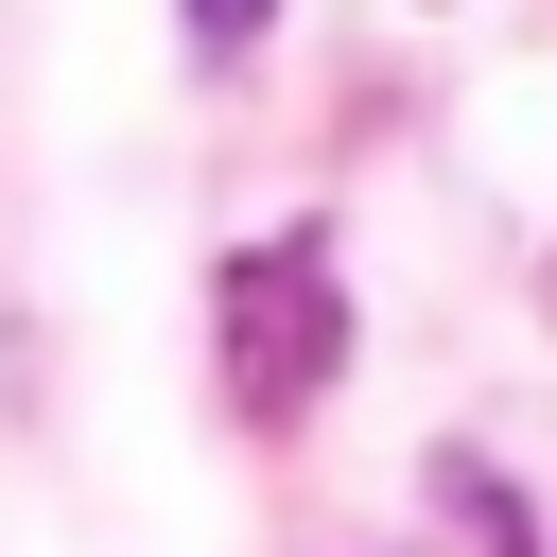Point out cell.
I'll list each match as a JSON object with an SVG mask.
<instances>
[{
  "mask_svg": "<svg viewBox=\"0 0 557 557\" xmlns=\"http://www.w3.org/2000/svg\"><path fill=\"white\" fill-rule=\"evenodd\" d=\"M435 505L470 522V557H540V540H522V487H505V470H470V453H435Z\"/></svg>",
  "mask_w": 557,
  "mask_h": 557,
  "instance_id": "2",
  "label": "cell"
},
{
  "mask_svg": "<svg viewBox=\"0 0 557 557\" xmlns=\"http://www.w3.org/2000/svg\"><path fill=\"white\" fill-rule=\"evenodd\" d=\"M209 348H226V400L244 418H296L331 366H348V261L331 244H244L209 278Z\"/></svg>",
  "mask_w": 557,
  "mask_h": 557,
  "instance_id": "1",
  "label": "cell"
},
{
  "mask_svg": "<svg viewBox=\"0 0 557 557\" xmlns=\"http://www.w3.org/2000/svg\"><path fill=\"white\" fill-rule=\"evenodd\" d=\"M174 17H191V52H261V17H278V0H174Z\"/></svg>",
  "mask_w": 557,
  "mask_h": 557,
  "instance_id": "3",
  "label": "cell"
}]
</instances>
